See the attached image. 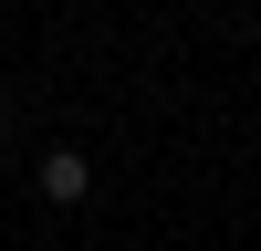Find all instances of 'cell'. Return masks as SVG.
Wrapping results in <instances>:
<instances>
[{
  "label": "cell",
  "mask_w": 261,
  "mask_h": 251,
  "mask_svg": "<svg viewBox=\"0 0 261 251\" xmlns=\"http://www.w3.org/2000/svg\"><path fill=\"white\" fill-rule=\"evenodd\" d=\"M32 188H42L53 209H84V199H94V167H84V146H42V167H32Z\"/></svg>",
  "instance_id": "cell-1"
},
{
  "label": "cell",
  "mask_w": 261,
  "mask_h": 251,
  "mask_svg": "<svg viewBox=\"0 0 261 251\" xmlns=\"http://www.w3.org/2000/svg\"><path fill=\"white\" fill-rule=\"evenodd\" d=\"M0 146H11V105H0Z\"/></svg>",
  "instance_id": "cell-2"
}]
</instances>
